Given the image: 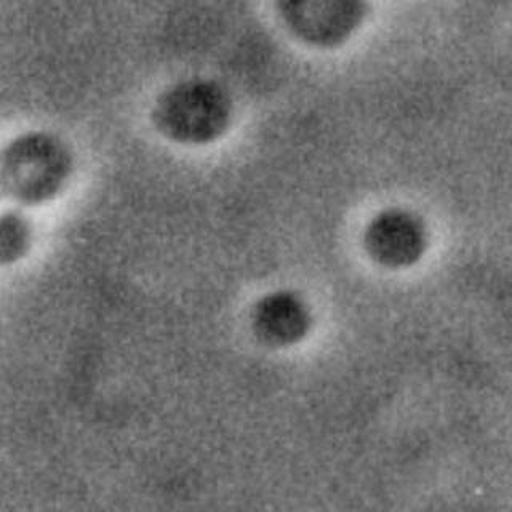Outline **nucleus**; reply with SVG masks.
Returning a JSON list of instances; mask_svg holds the SVG:
<instances>
[{"mask_svg": "<svg viewBox=\"0 0 512 512\" xmlns=\"http://www.w3.org/2000/svg\"><path fill=\"white\" fill-rule=\"evenodd\" d=\"M72 154L61 138L48 132H26L5 146L2 191L16 204H47L72 175Z\"/></svg>", "mask_w": 512, "mask_h": 512, "instance_id": "f257e3e1", "label": "nucleus"}, {"mask_svg": "<svg viewBox=\"0 0 512 512\" xmlns=\"http://www.w3.org/2000/svg\"><path fill=\"white\" fill-rule=\"evenodd\" d=\"M231 119V96L208 79L181 80L168 87L152 109L157 132L183 146H204L220 140Z\"/></svg>", "mask_w": 512, "mask_h": 512, "instance_id": "f03ea898", "label": "nucleus"}, {"mask_svg": "<svg viewBox=\"0 0 512 512\" xmlns=\"http://www.w3.org/2000/svg\"><path fill=\"white\" fill-rule=\"evenodd\" d=\"M287 31L309 47L348 42L367 16V0H276Z\"/></svg>", "mask_w": 512, "mask_h": 512, "instance_id": "7ed1b4c3", "label": "nucleus"}, {"mask_svg": "<svg viewBox=\"0 0 512 512\" xmlns=\"http://www.w3.org/2000/svg\"><path fill=\"white\" fill-rule=\"evenodd\" d=\"M365 247L381 264L407 266L423 255L426 232L421 221L410 213L389 210L368 224Z\"/></svg>", "mask_w": 512, "mask_h": 512, "instance_id": "20e7f679", "label": "nucleus"}, {"mask_svg": "<svg viewBox=\"0 0 512 512\" xmlns=\"http://www.w3.org/2000/svg\"><path fill=\"white\" fill-rule=\"evenodd\" d=\"M311 317L300 296L276 292L264 296L253 311V328L264 343L288 346L300 341L309 330Z\"/></svg>", "mask_w": 512, "mask_h": 512, "instance_id": "39448f33", "label": "nucleus"}, {"mask_svg": "<svg viewBox=\"0 0 512 512\" xmlns=\"http://www.w3.org/2000/svg\"><path fill=\"white\" fill-rule=\"evenodd\" d=\"M32 231L28 220L16 212L4 213L2 216V261L4 264L21 260L31 247Z\"/></svg>", "mask_w": 512, "mask_h": 512, "instance_id": "423d86ee", "label": "nucleus"}]
</instances>
